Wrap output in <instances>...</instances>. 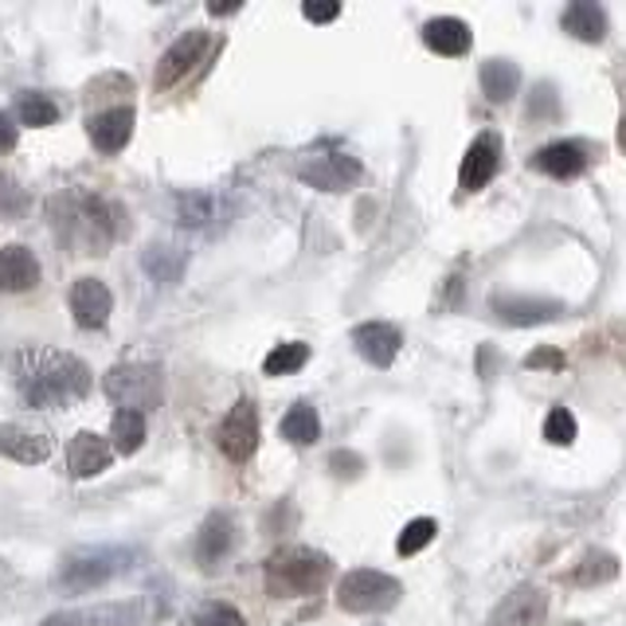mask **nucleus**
I'll use <instances>...</instances> for the list:
<instances>
[{
    "instance_id": "f257e3e1",
    "label": "nucleus",
    "mask_w": 626,
    "mask_h": 626,
    "mask_svg": "<svg viewBox=\"0 0 626 626\" xmlns=\"http://www.w3.org/2000/svg\"><path fill=\"white\" fill-rule=\"evenodd\" d=\"M12 368H16L20 396L32 408H67L90 391V368L71 352L20 349Z\"/></svg>"
},
{
    "instance_id": "f03ea898",
    "label": "nucleus",
    "mask_w": 626,
    "mask_h": 626,
    "mask_svg": "<svg viewBox=\"0 0 626 626\" xmlns=\"http://www.w3.org/2000/svg\"><path fill=\"white\" fill-rule=\"evenodd\" d=\"M59 235L78 254H102L114 239V208L90 192H67L51 200Z\"/></svg>"
},
{
    "instance_id": "7ed1b4c3",
    "label": "nucleus",
    "mask_w": 626,
    "mask_h": 626,
    "mask_svg": "<svg viewBox=\"0 0 626 626\" xmlns=\"http://www.w3.org/2000/svg\"><path fill=\"white\" fill-rule=\"evenodd\" d=\"M333 576V560L310 544H286L278 548L263 567L266 591L274 599H302L322 591Z\"/></svg>"
},
{
    "instance_id": "20e7f679",
    "label": "nucleus",
    "mask_w": 626,
    "mask_h": 626,
    "mask_svg": "<svg viewBox=\"0 0 626 626\" xmlns=\"http://www.w3.org/2000/svg\"><path fill=\"white\" fill-rule=\"evenodd\" d=\"M165 615V603L153 596H129V599H107V603L67 606L43 618V626H153Z\"/></svg>"
},
{
    "instance_id": "39448f33",
    "label": "nucleus",
    "mask_w": 626,
    "mask_h": 626,
    "mask_svg": "<svg viewBox=\"0 0 626 626\" xmlns=\"http://www.w3.org/2000/svg\"><path fill=\"white\" fill-rule=\"evenodd\" d=\"M129 560H134L129 548H114V544L75 548V552H67L63 564H59V584L67 587V591H90V587H102L122 576V572H129Z\"/></svg>"
},
{
    "instance_id": "423d86ee",
    "label": "nucleus",
    "mask_w": 626,
    "mask_h": 626,
    "mask_svg": "<svg viewBox=\"0 0 626 626\" xmlns=\"http://www.w3.org/2000/svg\"><path fill=\"white\" fill-rule=\"evenodd\" d=\"M102 391L110 396V403H117V411H137L146 415L149 408H161V396H165V384H161V368L156 364H114V368L102 376Z\"/></svg>"
},
{
    "instance_id": "0eeeda50",
    "label": "nucleus",
    "mask_w": 626,
    "mask_h": 626,
    "mask_svg": "<svg viewBox=\"0 0 626 626\" xmlns=\"http://www.w3.org/2000/svg\"><path fill=\"white\" fill-rule=\"evenodd\" d=\"M400 579L388 576V572H376V567L345 572V579L337 584V606L349 611V615H384L400 603Z\"/></svg>"
},
{
    "instance_id": "6e6552de",
    "label": "nucleus",
    "mask_w": 626,
    "mask_h": 626,
    "mask_svg": "<svg viewBox=\"0 0 626 626\" xmlns=\"http://www.w3.org/2000/svg\"><path fill=\"white\" fill-rule=\"evenodd\" d=\"M361 161L345 149H329V153H310L302 156V165H298V176H302L305 185L322 188V192H345L361 180Z\"/></svg>"
},
{
    "instance_id": "1a4fd4ad",
    "label": "nucleus",
    "mask_w": 626,
    "mask_h": 626,
    "mask_svg": "<svg viewBox=\"0 0 626 626\" xmlns=\"http://www.w3.org/2000/svg\"><path fill=\"white\" fill-rule=\"evenodd\" d=\"M55 439H51L48 427L39 423H0V454L20 466H39V462L51 459Z\"/></svg>"
},
{
    "instance_id": "9d476101",
    "label": "nucleus",
    "mask_w": 626,
    "mask_h": 626,
    "mask_svg": "<svg viewBox=\"0 0 626 626\" xmlns=\"http://www.w3.org/2000/svg\"><path fill=\"white\" fill-rule=\"evenodd\" d=\"M215 442L231 462H247L259 450V411L251 400H239L215 430Z\"/></svg>"
},
{
    "instance_id": "9b49d317",
    "label": "nucleus",
    "mask_w": 626,
    "mask_h": 626,
    "mask_svg": "<svg viewBox=\"0 0 626 626\" xmlns=\"http://www.w3.org/2000/svg\"><path fill=\"white\" fill-rule=\"evenodd\" d=\"M204 48H208V32H200V28L185 32V36L176 39V43H168V51L161 55V63H156V75H153L156 90L176 87V83H180V78H185L188 71L200 63Z\"/></svg>"
},
{
    "instance_id": "f8f14e48",
    "label": "nucleus",
    "mask_w": 626,
    "mask_h": 626,
    "mask_svg": "<svg viewBox=\"0 0 626 626\" xmlns=\"http://www.w3.org/2000/svg\"><path fill=\"white\" fill-rule=\"evenodd\" d=\"M548 623V596L540 587H517L509 591L486 626H544Z\"/></svg>"
},
{
    "instance_id": "ddd939ff",
    "label": "nucleus",
    "mask_w": 626,
    "mask_h": 626,
    "mask_svg": "<svg viewBox=\"0 0 626 626\" xmlns=\"http://www.w3.org/2000/svg\"><path fill=\"white\" fill-rule=\"evenodd\" d=\"M498 165H501V137L481 134L478 141L466 149V156H462V168H459L462 192H478V188H486L489 180H493V173H498Z\"/></svg>"
},
{
    "instance_id": "4468645a",
    "label": "nucleus",
    "mask_w": 626,
    "mask_h": 626,
    "mask_svg": "<svg viewBox=\"0 0 626 626\" xmlns=\"http://www.w3.org/2000/svg\"><path fill=\"white\" fill-rule=\"evenodd\" d=\"M71 313H75V322L83 329H102L110 322V313H114V293L98 278H78L71 286Z\"/></svg>"
},
{
    "instance_id": "2eb2a0df",
    "label": "nucleus",
    "mask_w": 626,
    "mask_h": 626,
    "mask_svg": "<svg viewBox=\"0 0 626 626\" xmlns=\"http://www.w3.org/2000/svg\"><path fill=\"white\" fill-rule=\"evenodd\" d=\"M400 345H403L400 329L388 322H364L352 329V349L361 352L368 364H376V368H388L400 356Z\"/></svg>"
},
{
    "instance_id": "dca6fc26",
    "label": "nucleus",
    "mask_w": 626,
    "mask_h": 626,
    "mask_svg": "<svg viewBox=\"0 0 626 626\" xmlns=\"http://www.w3.org/2000/svg\"><path fill=\"white\" fill-rule=\"evenodd\" d=\"M110 462H114V450H110V439H102L98 430H78L67 447V466L75 478H98L107 474Z\"/></svg>"
},
{
    "instance_id": "f3484780",
    "label": "nucleus",
    "mask_w": 626,
    "mask_h": 626,
    "mask_svg": "<svg viewBox=\"0 0 626 626\" xmlns=\"http://www.w3.org/2000/svg\"><path fill=\"white\" fill-rule=\"evenodd\" d=\"M231 544H235L231 513H212V517L200 525V533H196V560H200V567L212 572V567L231 552Z\"/></svg>"
},
{
    "instance_id": "a211bd4d",
    "label": "nucleus",
    "mask_w": 626,
    "mask_h": 626,
    "mask_svg": "<svg viewBox=\"0 0 626 626\" xmlns=\"http://www.w3.org/2000/svg\"><path fill=\"white\" fill-rule=\"evenodd\" d=\"M39 283V259L28 247L9 243L0 247V290L4 293H24Z\"/></svg>"
},
{
    "instance_id": "6ab92c4d",
    "label": "nucleus",
    "mask_w": 626,
    "mask_h": 626,
    "mask_svg": "<svg viewBox=\"0 0 626 626\" xmlns=\"http://www.w3.org/2000/svg\"><path fill=\"white\" fill-rule=\"evenodd\" d=\"M90 129V141H95L102 153H117V149L129 146L134 137V110L129 107H114V110H102L87 122Z\"/></svg>"
},
{
    "instance_id": "aec40b11",
    "label": "nucleus",
    "mask_w": 626,
    "mask_h": 626,
    "mask_svg": "<svg viewBox=\"0 0 626 626\" xmlns=\"http://www.w3.org/2000/svg\"><path fill=\"white\" fill-rule=\"evenodd\" d=\"M493 313L509 325H544L556 322L564 305L552 298H493Z\"/></svg>"
},
{
    "instance_id": "412c9836",
    "label": "nucleus",
    "mask_w": 626,
    "mask_h": 626,
    "mask_svg": "<svg viewBox=\"0 0 626 626\" xmlns=\"http://www.w3.org/2000/svg\"><path fill=\"white\" fill-rule=\"evenodd\" d=\"M423 43H427L430 51H439V55L447 59H459L470 51V43H474V36H470V28L462 24L459 16H435L423 24Z\"/></svg>"
},
{
    "instance_id": "4be33fe9",
    "label": "nucleus",
    "mask_w": 626,
    "mask_h": 626,
    "mask_svg": "<svg viewBox=\"0 0 626 626\" xmlns=\"http://www.w3.org/2000/svg\"><path fill=\"white\" fill-rule=\"evenodd\" d=\"M533 165L540 168V173L556 176V180H567V176H579L587 165V156L579 146H572V141H552V146H544L537 156H533Z\"/></svg>"
},
{
    "instance_id": "5701e85b",
    "label": "nucleus",
    "mask_w": 626,
    "mask_h": 626,
    "mask_svg": "<svg viewBox=\"0 0 626 626\" xmlns=\"http://www.w3.org/2000/svg\"><path fill=\"white\" fill-rule=\"evenodd\" d=\"M564 28L584 43H599L606 36V12L599 9L596 0H576L564 9Z\"/></svg>"
},
{
    "instance_id": "b1692460",
    "label": "nucleus",
    "mask_w": 626,
    "mask_h": 626,
    "mask_svg": "<svg viewBox=\"0 0 626 626\" xmlns=\"http://www.w3.org/2000/svg\"><path fill=\"white\" fill-rule=\"evenodd\" d=\"M521 87V67L509 63V59H489L481 67V90H486L489 102H509Z\"/></svg>"
},
{
    "instance_id": "393cba45",
    "label": "nucleus",
    "mask_w": 626,
    "mask_h": 626,
    "mask_svg": "<svg viewBox=\"0 0 626 626\" xmlns=\"http://www.w3.org/2000/svg\"><path fill=\"white\" fill-rule=\"evenodd\" d=\"M146 447V415L137 411H117L110 423V450L114 454H137Z\"/></svg>"
},
{
    "instance_id": "a878e982",
    "label": "nucleus",
    "mask_w": 626,
    "mask_h": 626,
    "mask_svg": "<svg viewBox=\"0 0 626 626\" xmlns=\"http://www.w3.org/2000/svg\"><path fill=\"white\" fill-rule=\"evenodd\" d=\"M317 435H322L317 411H313L310 403H293L283 420V439H290L293 447H310V442H317Z\"/></svg>"
},
{
    "instance_id": "bb28decb",
    "label": "nucleus",
    "mask_w": 626,
    "mask_h": 626,
    "mask_svg": "<svg viewBox=\"0 0 626 626\" xmlns=\"http://www.w3.org/2000/svg\"><path fill=\"white\" fill-rule=\"evenodd\" d=\"M305 364H310V345H305V341H286V345H278V349L266 352L263 372H266V376H290V372L305 368Z\"/></svg>"
},
{
    "instance_id": "cd10ccee",
    "label": "nucleus",
    "mask_w": 626,
    "mask_h": 626,
    "mask_svg": "<svg viewBox=\"0 0 626 626\" xmlns=\"http://www.w3.org/2000/svg\"><path fill=\"white\" fill-rule=\"evenodd\" d=\"M141 263H146V271L153 274L156 283H176V278H180V266H185V251H180V247H168V243H161V247L153 243Z\"/></svg>"
},
{
    "instance_id": "c85d7f7f",
    "label": "nucleus",
    "mask_w": 626,
    "mask_h": 626,
    "mask_svg": "<svg viewBox=\"0 0 626 626\" xmlns=\"http://www.w3.org/2000/svg\"><path fill=\"white\" fill-rule=\"evenodd\" d=\"M16 117L24 122V126H55L59 117V107L51 102L48 95H20L16 102Z\"/></svg>"
},
{
    "instance_id": "c756f323",
    "label": "nucleus",
    "mask_w": 626,
    "mask_h": 626,
    "mask_svg": "<svg viewBox=\"0 0 626 626\" xmlns=\"http://www.w3.org/2000/svg\"><path fill=\"white\" fill-rule=\"evenodd\" d=\"M176 215H180V224L185 227H204L215 220V196L208 192H188L176 200Z\"/></svg>"
},
{
    "instance_id": "7c9ffc66",
    "label": "nucleus",
    "mask_w": 626,
    "mask_h": 626,
    "mask_svg": "<svg viewBox=\"0 0 626 626\" xmlns=\"http://www.w3.org/2000/svg\"><path fill=\"white\" fill-rule=\"evenodd\" d=\"M185 626H247L231 603H204L185 618Z\"/></svg>"
},
{
    "instance_id": "2f4dec72",
    "label": "nucleus",
    "mask_w": 626,
    "mask_h": 626,
    "mask_svg": "<svg viewBox=\"0 0 626 626\" xmlns=\"http://www.w3.org/2000/svg\"><path fill=\"white\" fill-rule=\"evenodd\" d=\"M435 533H439V525L430 517H415L408 528L400 533V540H396V548H400V556H415V552H423V548L435 540Z\"/></svg>"
},
{
    "instance_id": "473e14b6",
    "label": "nucleus",
    "mask_w": 626,
    "mask_h": 626,
    "mask_svg": "<svg viewBox=\"0 0 626 626\" xmlns=\"http://www.w3.org/2000/svg\"><path fill=\"white\" fill-rule=\"evenodd\" d=\"M544 439L552 442V447H567V442L576 439V415L567 408H552L544 420Z\"/></svg>"
},
{
    "instance_id": "72a5a7b5",
    "label": "nucleus",
    "mask_w": 626,
    "mask_h": 626,
    "mask_svg": "<svg viewBox=\"0 0 626 626\" xmlns=\"http://www.w3.org/2000/svg\"><path fill=\"white\" fill-rule=\"evenodd\" d=\"M618 576V560L606 556V552H599V556H587L584 567L576 572L579 584H599V579H615Z\"/></svg>"
},
{
    "instance_id": "f704fd0d",
    "label": "nucleus",
    "mask_w": 626,
    "mask_h": 626,
    "mask_svg": "<svg viewBox=\"0 0 626 626\" xmlns=\"http://www.w3.org/2000/svg\"><path fill=\"white\" fill-rule=\"evenodd\" d=\"M28 204V192L12 180V176L0 173V215H20Z\"/></svg>"
},
{
    "instance_id": "c9c22d12",
    "label": "nucleus",
    "mask_w": 626,
    "mask_h": 626,
    "mask_svg": "<svg viewBox=\"0 0 626 626\" xmlns=\"http://www.w3.org/2000/svg\"><path fill=\"white\" fill-rule=\"evenodd\" d=\"M302 16L313 20V24H329V20L341 16V4L337 0H310V4H302Z\"/></svg>"
},
{
    "instance_id": "e433bc0d",
    "label": "nucleus",
    "mask_w": 626,
    "mask_h": 626,
    "mask_svg": "<svg viewBox=\"0 0 626 626\" xmlns=\"http://www.w3.org/2000/svg\"><path fill=\"white\" fill-rule=\"evenodd\" d=\"M16 141H20V126L12 122V114H4V110H0V153L16 149Z\"/></svg>"
},
{
    "instance_id": "4c0bfd02",
    "label": "nucleus",
    "mask_w": 626,
    "mask_h": 626,
    "mask_svg": "<svg viewBox=\"0 0 626 626\" xmlns=\"http://www.w3.org/2000/svg\"><path fill=\"white\" fill-rule=\"evenodd\" d=\"M333 470H337V474H349V478H356V474H361V459H356V454H345V450H337V454H333Z\"/></svg>"
},
{
    "instance_id": "58836bf2",
    "label": "nucleus",
    "mask_w": 626,
    "mask_h": 626,
    "mask_svg": "<svg viewBox=\"0 0 626 626\" xmlns=\"http://www.w3.org/2000/svg\"><path fill=\"white\" fill-rule=\"evenodd\" d=\"M528 368H560V364H564V356H560V352H537V356H528Z\"/></svg>"
},
{
    "instance_id": "ea45409f",
    "label": "nucleus",
    "mask_w": 626,
    "mask_h": 626,
    "mask_svg": "<svg viewBox=\"0 0 626 626\" xmlns=\"http://www.w3.org/2000/svg\"><path fill=\"white\" fill-rule=\"evenodd\" d=\"M208 12L212 16H231V12H239V4H208Z\"/></svg>"
}]
</instances>
